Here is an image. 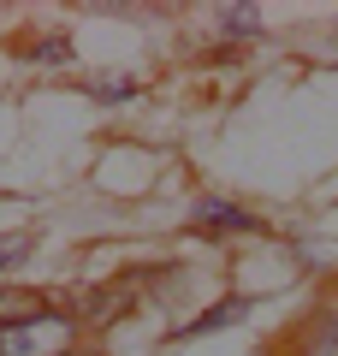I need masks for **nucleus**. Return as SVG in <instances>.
<instances>
[{"instance_id":"f257e3e1","label":"nucleus","mask_w":338,"mask_h":356,"mask_svg":"<svg viewBox=\"0 0 338 356\" xmlns=\"http://www.w3.org/2000/svg\"><path fill=\"white\" fill-rule=\"evenodd\" d=\"M72 344H77V315L48 303L0 327V356H65Z\"/></svg>"},{"instance_id":"f03ea898","label":"nucleus","mask_w":338,"mask_h":356,"mask_svg":"<svg viewBox=\"0 0 338 356\" xmlns=\"http://www.w3.org/2000/svg\"><path fill=\"white\" fill-rule=\"evenodd\" d=\"M285 356H338V297H321L297 332L285 339Z\"/></svg>"},{"instance_id":"7ed1b4c3","label":"nucleus","mask_w":338,"mask_h":356,"mask_svg":"<svg viewBox=\"0 0 338 356\" xmlns=\"http://www.w3.org/2000/svg\"><path fill=\"white\" fill-rule=\"evenodd\" d=\"M190 232H202V238H243V232H261V220L250 208L225 202V196H202L190 208Z\"/></svg>"},{"instance_id":"20e7f679","label":"nucleus","mask_w":338,"mask_h":356,"mask_svg":"<svg viewBox=\"0 0 338 356\" xmlns=\"http://www.w3.org/2000/svg\"><path fill=\"white\" fill-rule=\"evenodd\" d=\"M243 315H250V303H243V297H225V303L202 309L190 327H178V339H202V332H220V327H232V321H243Z\"/></svg>"},{"instance_id":"39448f33","label":"nucleus","mask_w":338,"mask_h":356,"mask_svg":"<svg viewBox=\"0 0 338 356\" xmlns=\"http://www.w3.org/2000/svg\"><path fill=\"white\" fill-rule=\"evenodd\" d=\"M24 60H36V65H60V60H72V48H65L60 36H42L36 48H24Z\"/></svg>"},{"instance_id":"423d86ee","label":"nucleus","mask_w":338,"mask_h":356,"mask_svg":"<svg viewBox=\"0 0 338 356\" xmlns=\"http://www.w3.org/2000/svg\"><path fill=\"white\" fill-rule=\"evenodd\" d=\"M225 30H261V13H255V6H232V13H225Z\"/></svg>"},{"instance_id":"0eeeda50","label":"nucleus","mask_w":338,"mask_h":356,"mask_svg":"<svg viewBox=\"0 0 338 356\" xmlns=\"http://www.w3.org/2000/svg\"><path fill=\"white\" fill-rule=\"evenodd\" d=\"M131 77H113V83H95V102H131Z\"/></svg>"},{"instance_id":"6e6552de","label":"nucleus","mask_w":338,"mask_h":356,"mask_svg":"<svg viewBox=\"0 0 338 356\" xmlns=\"http://www.w3.org/2000/svg\"><path fill=\"white\" fill-rule=\"evenodd\" d=\"M24 250H30L24 238H6V243H0V267H6V261H18V255H24Z\"/></svg>"},{"instance_id":"1a4fd4ad","label":"nucleus","mask_w":338,"mask_h":356,"mask_svg":"<svg viewBox=\"0 0 338 356\" xmlns=\"http://www.w3.org/2000/svg\"><path fill=\"white\" fill-rule=\"evenodd\" d=\"M65 356H83V350H65Z\"/></svg>"},{"instance_id":"9d476101","label":"nucleus","mask_w":338,"mask_h":356,"mask_svg":"<svg viewBox=\"0 0 338 356\" xmlns=\"http://www.w3.org/2000/svg\"><path fill=\"white\" fill-rule=\"evenodd\" d=\"M332 297H338V285H332Z\"/></svg>"}]
</instances>
